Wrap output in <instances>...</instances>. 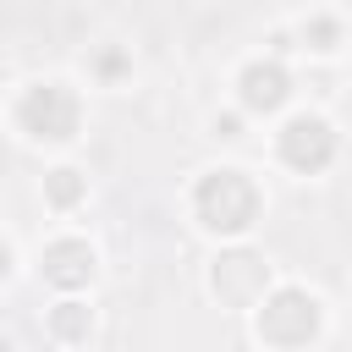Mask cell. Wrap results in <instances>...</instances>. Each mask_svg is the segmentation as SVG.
Returning a JSON list of instances; mask_svg holds the SVG:
<instances>
[{"instance_id": "obj_1", "label": "cell", "mask_w": 352, "mask_h": 352, "mask_svg": "<svg viewBox=\"0 0 352 352\" xmlns=\"http://www.w3.org/2000/svg\"><path fill=\"white\" fill-rule=\"evenodd\" d=\"M258 204H264V198H258L253 176L236 170V165L209 170V176L198 182V192H192L198 226H209V231H220V236H242V231L258 220Z\"/></svg>"}, {"instance_id": "obj_2", "label": "cell", "mask_w": 352, "mask_h": 352, "mask_svg": "<svg viewBox=\"0 0 352 352\" xmlns=\"http://www.w3.org/2000/svg\"><path fill=\"white\" fill-rule=\"evenodd\" d=\"M16 126L28 138H50V143H72L82 126V104L66 82H38L16 99Z\"/></svg>"}, {"instance_id": "obj_3", "label": "cell", "mask_w": 352, "mask_h": 352, "mask_svg": "<svg viewBox=\"0 0 352 352\" xmlns=\"http://www.w3.org/2000/svg\"><path fill=\"white\" fill-rule=\"evenodd\" d=\"M319 297L302 292V286H280L264 308H258V341L270 346H302L319 336Z\"/></svg>"}, {"instance_id": "obj_4", "label": "cell", "mask_w": 352, "mask_h": 352, "mask_svg": "<svg viewBox=\"0 0 352 352\" xmlns=\"http://www.w3.org/2000/svg\"><path fill=\"white\" fill-rule=\"evenodd\" d=\"M275 154L292 165V170H302V176H314V170H324L330 165V154H336V126L324 121V116H292L280 132H275Z\"/></svg>"}, {"instance_id": "obj_5", "label": "cell", "mask_w": 352, "mask_h": 352, "mask_svg": "<svg viewBox=\"0 0 352 352\" xmlns=\"http://www.w3.org/2000/svg\"><path fill=\"white\" fill-rule=\"evenodd\" d=\"M209 286H214V297H220L226 308H253V302H264L270 264H264L258 253H226V258H214Z\"/></svg>"}, {"instance_id": "obj_6", "label": "cell", "mask_w": 352, "mask_h": 352, "mask_svg": "<svg viewBox=\"0 0 352 352\" xmlns=\"http://www.w3.org/2000/svg\"><path fill=\"white\" fill-rule=\"evenodd\" d=\"M44 280H50V286H66V292L88 286V280H94V248H88L82 236L50 242V248H44Z\"/></svg>"}, {"instance_id": "obj_7", "label": "cell", "mask_w": 352, "mask_h": 352, "mask_svg": "<svg viewBox=\"0 0 352 352\" xmlns=\"http://www.w3.org/2000/svg\"><path fill=\"white\" fill-rule=\"evenodd\" d=\"M236 88H242V104H248V110H275V104L292 94V77H286L275 60H253V66H242Z\"/></svg>"}, {"instance_id": "obj_8", "label": "cell", "mask_w": 352, "mask_h": 352, "mask_svg": "<svg viewBox=\"0 0 352 352\" xmlns=\"http://www.w3.org/2000/svg\"><path fill=\"white\" fill-rule=\"evenodd\" d=\"M44 187H50V204H55V209H72V204L82 198V187H88V182H82L77 170H66V165H60V170H50V182H44Z\"/></svg>"}, {"instance_id": "obj_9", "label": "cell", "mask_w": 352, "mask_h": 352, "mask_svg": "<svg viewBox=\"0 0 352 352\" xmlns=\"http://www.w3.org/2000/svg\"><path fill=\"white\" fill-rule=\"evenodd\" d=\"M82 319H88V308H82V302H60V308L50 314L55 341H77V336H82Z\"/></svg>"}, {"instance_id": "obj_10", "label": "cell", "mask_w": 352, "mask_h": 352, "mask_svg": "<svg viewBox=\"0 0 352 352\" xmlns=\"http://www.w3.org/2000/svg\"><path fill=\"white\" fill-rule=\"evenodd\" d=\"M302 38H314V50H341V28H336V22H324V16L302 22Z\"/></svg>"}, {"instance_id": "obj_11", "label": "cell", "mask_w": 352, "mask_h": 352, "mask_svg": "<svg viewBox=\"0 0 352 352\" xmlns=\"http://www.w3.org/2000/svg\"><path fill=\"white\" fill-rule=\"evenodd\" d=\"M11 275V253H6V242H0V280Z\"/></svg>"}]
</instances>
